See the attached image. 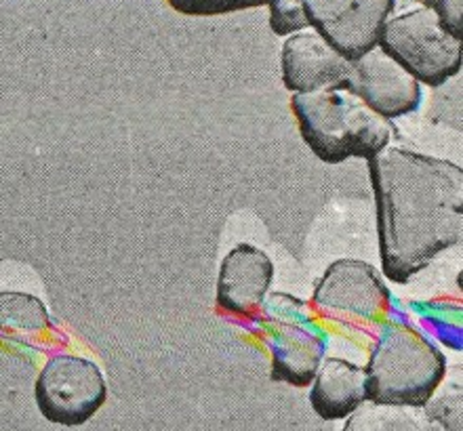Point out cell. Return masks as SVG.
<instances>
[{
	"label": "cell",
	"instance_id": "obj_15",
	"mask_svg": "<svg viewBox=\"0 0 463 431\" xmlns=\"http://www.w3.org/2000/svg\"><path fill=\"white\" fill-rule=\"evenodd\" d=\"M423 413L436 431H461V383L455 381L445 389H436Z\"/></svg>",
	"mask_w": 463,
	"mask_h": 431
},
{
	"label": "cell",
	"instance_id": "obj_1",
	"mask_svg": "<svg viewBox=\"0 0 463 431\" xmlns=\"http://www.w3.org/2000/svg\"><path fill=\"white\" fill-rule=\"evenodd\" d=\"M383 274L404 285L463 236V171L401 147L369 158Z\"/></svg>",
	"mask_w": 463,
	"mask_h": 431
},
{
	"label": "cell",
	"instance_id": "obj_7",
	"mask_svg": "<svg viewBox=\"0 0 463 431\" xmlns=\"http://www.w3.org/2000/svg\"><path fill=\"white\" fill-rule=\"evenodd\" d=\"M307 25L347 61L375 49L394 0H301Z\"/></svg>",
	"mask_w": 463,
	"mask_h": 431
},
{
	"label": "cell",
	"instance_id": "obj_10",
	"mask_svg": "<svg viewBox=\"0 0 463 431\" xmlns=\"http://www.w3.org/2000/svg\"><path fill=\"white\" fill-rule=\"evenodd\" d=\"M272 278L274 266L269 257L250 244H241L222 263L217 305L234 316H253L266 299Z\"/></svg>",
	"mask_w": 463,
	"mask_h": 431
},
{
	"label": "cell",
	"instance_id": "obj_14",
	"mask_svg": "<svg viewBox=\"0 0 463 431\" xmlns=\"http://www.w3.org/2000/svg\"><path fill=\"white\" fill-rule=\"evenodd\" d=\"M344 431H436L423 408L364 402L354 410Z\"/></svg>",
	"mask_w": 463,
	"mask_h": 431
},
{
	"label": "cell",
	"instance_id": "obj_5",
	"mask_svg": "<svg viewBox=\"0 0 463 431\" xmlns=\"http://www.w3.org/2000/svg\"><path fill=\"white\" fill-rule=\"evenodd\" d=\"M106 381L91 360L57 356L49 360L36 381V404L57 426H82L104 407Z\"/></svg>",
	"mask_w": 463,
	"mask_h": 431
},
{
	"label": "cell",
	"instance_id": "obj_3",
	"mask_svg": "<svg viewBox=\"0 0 463 431\" xmlns=\"http://www.w3.org/2000/svg\"><path fill=\"white\" fill-rule=\"evenodd\" d=\"M447 358L409 324H385L364 369L366 402L423 408L440 388Z\"/></svg>",
	"mask_w": 463,
	"mask_h": 431
},
{
	"label": "cell",
	"instance_id": "obj_6",
	"mask_svg": "<svg viewBox=\"0 0 463 431\" xmlns=\"http://www.w3.org/2000/svg\"><path fill=\"white\" fill-rule=\"evenodd\" d=\"M314 305L335 323L377 324L390 310V293L369 263L342 259L318 282Z\"/></svg>",
	"mask_w": 463,
	"mask_h": 431
},
{
	"label": "cell",
	"instance_id": "obj_12",
	"mask_svg": "<svg viewBox=\"0 0 463 431\" xmlns=\"http://www.w3.org/2000/svg\"><path fill=\"white\" fill-rule=\"evenodd\" d=\"M312 408L326 421L345 419L366 402L364 369L342 358H329L318 366L310 391Z\"/></svg>",
	"mask_w": 463,
	"mask_h": 431
},
{
	"label": "cell",
	"instance_id": "obj_2",
	"mask_svg": "<svg viewBox=\"0 0 463 431\" xmlns=\"http://www.w3.org/2000/svg\"><path fill=\"white\" fill-rule=\"evenodd\" d=\"M293 112L307 147L337 164L347 158L369 160L388 147L392 126L347 89L295 93Z\"/></svg>",
	"mask_w": 463,
	"mask_h": 431
},
{
	"label": "cell",
	"instance_id": "obj_17",
	"mask_svg": "<svg viewBox=\"0 0 463 431\" xmlns=\"http://www.w3.org/2000/svg\"><path fill=\"white\" fill-rule=\"evenodd\" d=\"M173 6L190 15H215V13H230L249 6L269 5L272 0H171Z\"/></svg>",
	"mask_w": 463,
	"mask_h": 431
},
{
	"label": "cell",
	"instance_id": "obj_4",
	"mask_svg": "<svg viewBox=\"0 0 463 431\" xmlns=\"http://www.w3.org/2000/svg\"><path fill=\"white\" fill-rule=\"evenodd\" d=\"M379 49L428 87H442L461 72V41L449 32L436 13L417 6L385 22Z\"/></svg>",
	"mask_w": 463,
	"mask_h": 431
},
{
	"label": "cell",
	"instance_id": "obj_13",
	"mask_svg": "<svg viewBox=\"0 0 463 431\" xmlns=\"http://www.w3.org/2000/svg\"><path fill=\"white\" fill-rule=\"evenodd\" d=\"M49 331V316L36 297L25 293H0V339L25 343Z\"/></svg>",
	"mask_w": 463,
	"mask_h": 431
},
{
	"label": "cell",
	"instance_id": "obj_8",
	"mask_svg": "<svg viewBox=\"0 0 463 431\" xmlns=\"http://www.w3.org/2000/svg\"><path fill=\"white\" fill-rule=\"evenodd\" d=\"M345 89L385 120L413 112L421 101L420 82L379 47L352 61Z\"/></svg>",
	"mask_w": 463,
	"mask_h": 431
},
{
	"label": "cell",
	"instance_id": "obj_11",
	"mask_svg": "<svg viewBox=\"0 0 463 431\" xmlns=\"http://www.w3.org/2000/svg\"><path fill=\"white\" fill-rule=\"evenodd\" d=\"M272 351V379L306 388L314 381L323 360V341L298 324H276L266 337Z\"/></svg>",
	"mask_w": 463,
	"mask_h": 431
},
{
	"label": "cell",
	"instance_id": "obj_18",
	"mask_svg": "<svg viewBox=\"0 0 463 431\" xmlns=\"http://www.w3.org/2000/svg\"><path fill=\"white\" fill-rule=\"evenodd\" d=\"M423 6L436 13L442 25L461 41V0H423Z\"/></svg>",
	"mask_w": 463,
	"mask_h": 431
},
{
	"label": "cell",
	"instance_id": "obj_16",
	"mask_svg": "<svg viewBox=\"0 0 463 431\" xmlns=\"http://www.w3.org/2000/svg\"><path fill=\"white\" fill-rule=\"evenodd\" d=\"M269 6H272V30L276 34L287 36L310 28L301 0H272Z\"/></svg>",
	"mask_w": 463,
	"mask_h": 431
},
{
	"label": "cell",
	"instance_id": "obj_9",
	"mask_svg": "<svg viewBox=\"0 0 463 431\" xmlns=\"http://www.w3.org/2000/svg\"><path fill=\"white\" fill-rule=\"evenodd\" d=\"M352 61L344 60L317 30L287 38L282 47V80L293 93L345 89Z\"/></svg>",
	"mask_w": 463,
	"mask_h": 431
}]
</instances>
